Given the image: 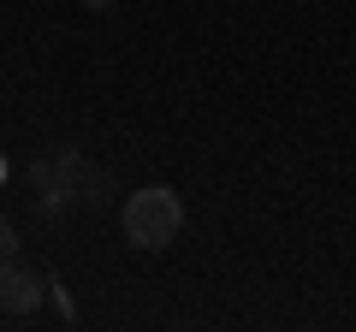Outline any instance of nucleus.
<instances>
[{
  "mask_svg": "<svg viewBox=\"0 0 356 332\" xmlns=\"http://www.w3.org/2000/svg\"><path fill=\"white\" fill-rule=\"evenodd\" d=\"M13 249H18V231L0 219V261H13Z\"/></svg>",
  "mask_w": 356,
  "mask_h": 332,
  "instance_id": "nucleus-3",
  "label": "nucleus"
},
{
  "mask_svg": "<svg viewBox=\"0 0 356 332\" xmlns=\"http://www.w3.org/2000/svg\"><path fill=\"white\" fill-rule=\"evenodd\" d=\"M48 297V285H42V273H30V267H18V261H0V308L13 320H24L30 308Z\"/></svg>",
  "mask_w": 356,
  "mask_h": 332,
  "instance_id": "nucleus-2",
  "label": "nucleus"
},
{
  "mask_svg": "<svg viewBox=\"0 0 356 332\" xmlns=\"http://www.w3.org/2000/svg\"><path fill=\"white\" fill-rule=\"evenodd\" d=\"M6 179H13V160H6V154H0V184H6Z\"/></svg>",
  "mask_w": 356,
  "mask_h": 332,
  "instance_id": "nucleus-5",
  "label": "nucleus"
},
{
  "mask_svg": "<svg viewBox=\"0 0 356 332\" xmlns=\"http://www.w3.org/2000/svg\"><path fill=\"white\" fill-rule=\"evenodd\" d=\"M119 226H125V243H137V249H166V243L184 231V202H178V190H166V184L131 190Z\"/></svg>",
  "mask_w": 356,
  "mask_h": 332,
  "instance_id": "nucleus-1",
  "label": "nucleus"
},
{
  "mask_svg": "<svg viewBox=\"0 0 356 332\" xmlns=\"http://www.w3.org/2000/svg\"><path fill=\"white\" fill-rule=\"evenodd\" d=\"M77 6H89V13H113L119 0H77Z\"/></svg>",
  "mask_w": 356,
  "mask_h": 332,
  "instance_id": "nucleus-4",
  "label": "nucleus"
}]
</instances>
